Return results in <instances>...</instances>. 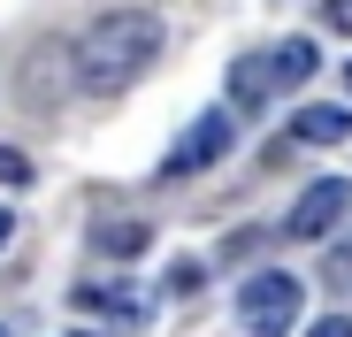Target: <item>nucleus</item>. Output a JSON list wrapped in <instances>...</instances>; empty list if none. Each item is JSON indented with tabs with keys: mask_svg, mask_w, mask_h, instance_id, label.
<instances>
[{
	"mask_svg": "<svg viewBox=\"0 0 352 337\" xmlns=\"http://www.w3.org/2000/svg\"><path fill=\"white\" fill-rule=\"evenodd\" d=\"M153 62H161V16H146V8H107L69 39V69L85 92H123Z\"/></svg>",
	"mask_w": 352,
	"mask_h": 337,
	"instance_id": "f257e3e1",
	"label": "nucleus"
},
{
	"mask_svg": "<svg viewBox=\"0 0 352 337\" xmlns=\"http://www.w3.org/2000/svg\"><path fill=\"white\" fill-rule=\"evenodd\" d=\"M238 314H245L253 337H291V322H299V276H283V268L253 276L245 299H238Z\"/></svg>",
	"mask_w": 352,
	"mask_h": 337,
	"instance_id": "f03ea898",
	"label": "nucleus"
},
{
	"mask_svg": "<svg viewBox=\"0 0 352 337\" xmlns=\"http://www.w3.org/2000/svg\"><path fill=\"white\" fill-rule=\"evenodd\" d=\"M230 153V116H222V107H214V116H199L184 138H176L168 146V161H161V177H192V168H214Z\"/></svg>",
	"mask_w": 352,
	"mask_h": 337,
	"instance_id": "7ed1b4c3",
	"label": "nucleus"
},
{
	"mask_svg": "<svg viewBox=\"0 0 352 337\" xmlns=\"http://www.w3.org/2000/svg\"><path fill=\"white\" fill-rule=\"evenodd\" d=\"M344 199H352V192H344L337 177H322L314 192H299V207H291V222H283V230H291V238H322V230H337Z\"/></svg>",
	"mask_w": 352,
	"mask_h": 337,
	"instance_id": "20e7f679",
	"label": "nucleus"
},
{
	"mask_svg": "<svg viewBox=\"0 0 352 337\" xmlns=\"http://www.w3.org/2000/svg\"><path fill=\"white\" fill-rule=\"evenodd\" d=\"M344 131H352V116L344 107H329V100H314L299 123H291V138H307V146H344Z\"/></svg>",
	"mask_w": 352,
	"mask_h": 337,
	"instance_id": "39448f33",
	"label": "nucleus"
},
{
	"mask_svg": "<svg viewBox=\"0 0 352 337\" xmlns=\"http://www.w3.org/2000/svg\"><path fill=\"white\" fill-rule=\"evenodd\" d=\"M314 62H322V54H314V39H283V46L268 54V77H276V92H283V85H307V77H314Z\"/></svg>",
	"mask_w": 352,
	"mask_h": 337,
	"instance_id": "423d86ee",
	"label": "nucleus"
},
{
	"mask_svg": "<svg viewBox=\"0 0 352 337\" xmlns=\"http://www.w3.org/2000/svg\"><path fill=\"white\" fill-rule=\"evenodd\" d=\"M92 246H100V253H115V261H131V253H146V246H153V230H146L138 215H131V222L115 215V222H100V238H92Z\"/></svg>",
	"mask_w": 352,
	"mask_h": 337,
	"instance_id": "0eeeda50",
	"label": "nucleus"
},
{
	"mask_svg": "<svg viewBox=\"0 0 352 337\" xmlns=\"http://www.w3.org/2000/svg\"><path fill=\"white\" fill-rule=\"evenodd\" d=\"M268 92H276L268 62H238V69H230V100H238V107H261Z\"/></svg>",
	"mask_w": 352,
	"mask_h": 337,
	"instance_id": "6e6552de",
	"label": "nucleus"
},
{
	"mask_svg": "<svg viewBox=\"0 0 352 337\" xmlns=\"http://www.w3.org/2000/svg\"><path fill=\"white\" fill-rule=\"evenodd\" d=\"M77 307H92V314H131V322H138V314H146V292H107V284H85V292H77Z\"/></svg>",
	"mask_w": 352,
	"mask_h": 337,
	"instance_id": "1a4fd4ad",
	"label": "nucleus"
},
{
	"mask_svg": "<svg viewBox=\"0 0 352 337\" xmlns=\"http://www.w3.org/2000/svg\"><path fill=\"white\" fill-rule=\"evenodd\" d=\"M0 184H31V161L16 146H0Z\"/></svg>",
	"mask_w": 352,
	"mask_h": 337,
	"instance_id": "9d476101",
	"label": "nucleus"
},
{
	"mask_svg": "<svg viewBox=\"0 0 352 337\" xmlns=\"http://www.w3.org/2000/svg\"><path fill=\"white\" fill-rule=\"evenodd\" d=\"M322 23L329 31H352V0H322Z\"/></svg>",
	"mask_w": 352,
	"mask_h": 337,
	"instance_id": "9b49d317",
	"label": "nucleus"
},
{
	"mask_svg": "<svg viewBox=\"0 0 352 337\" xmlns=\"http://www.w3.org/2000/svg\"><path fill=\"white\" fill-rule=\"evenodd\" d=\"M307 337H352V322H344V314H329V322H314Z\"/></svg>",
	"mask_w": 352,
	"mask_h": 337,
	"instance_id": "f8f14e48",
	"label": "nucleus"
},
{
	"mask_svg": "<svg viewBox=\"0 0 352 337\" xmlns=\"http://www.w3.org/2000/svg\"><path fill=\"white\" fill-rule=\"evenodd\" d=\"M329 276H337V284H352V253H337V268H329Z\"/></svg>",
	"mask_w": 352,
	"mask_h": 337,
	"instance_id": "ddd939ff",
	"label": "nucleus"
},
{
	"mask_svg": "<svg viewBox=\"0 0 352 337\" xmlns=\"http://www.w3.org/2000/svg\"><path fill=\"white\" fill-rule=\"evenodd\" d=\"M8 230H16V222H8V207H0V246H8Z\"/></svg>",
	"mask_w": 352,
	"mask_h": 337,
	"instance_id": "4468645a",
	"label": "nucleus"
},
{
	"mask_svg": "<svg viewBox=\"0 0 352 337\" xmlns=\"http://www.w3.org/2000/svg\"><path fill=\"white\" fill-rule=\"evenodd\" d=\"M0 337H16V329H8V322H0Z\"/></svg>",
	"mask_w": 352,
	"mask_h": 337,
	"instance_id": "2eb2a0df",
	"label": "nucleus"
},
{
	"mask_svg": "<svg viewBox=\"0 0 352 337\" xmlns=\"http://www.w3.org/2000/svg\"><path fill=\"white\" fill-rule=\"evenodd\" d=\"M344 85H352V69H344Z\"/></svg>",
	"mask_w": 352,
	"mask_h": 337,
	"instance_id": "dca6fc26",
	"label": "nucleus"
}]
</instances>
